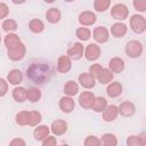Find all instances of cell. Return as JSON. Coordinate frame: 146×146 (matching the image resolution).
I'll return each instance as SVG.
<instances>
[{"mask_svg": "<svg viewBox=\"0 0 146 146\" xmlns=\"http://www.w3.org/2000/svg\"><path fill=\"white\" fill-rule=\"evenodd\" d=\"M130 27L136 34H141L146 31V18L143 15L135 14L130 17Z\"/></svg>", "mask_w": 146, "mask_h": 146, "instance_id": "obj_1", "label": "cell"}, {"mask_svg": "<svg viewBox=\"0 0 146 146\" xmlns=\"http://www.w3.org/2000/svg\"><path fill=\"white\" fill-rule=\"evenodd\" d=\"M143 44L137 41V40H130L127 44H125V48H124V51H125V55L130 58H138L141 56L143 54Z\"/></svg>", "mask_w": 146, "mask_h": 146, "instance_id": "obj_2", "label": "cell"}, {"mask_svg": "<svg viewBox=\"0 0 146 146\" xmlns=\"http://www.w3.org/2000/svg\"><path fill=\"white\" fill-rule=\"evenodd\" d=\"M111 15L116 21H124L129 16V9L124 3H115L111 9Z\"/></svg>", "mask_w": 146, "mask_h": 146, "instance_id": "obj_3", "label": "cell"}, {"mask_svg": "<svg viewBox=\"0 0 146 146\" xmlns=\"http://www.w3.org/2000/svg\"><path fill=\"white\" fill-rule=\"evenodd\" d=\"M84 54V46L82 44V42H74L66 51V56L71 59V60H79L82 58Z\"/></svg>", "mask_w": 146, "mask_h": 146, "instance_id": "obj_4", "label": "cell"}, {"mask_svg": "<svg viewBox=\"0 0 146 146\" xmlns=\"http://www.w3.org/2000/svg\"><path fill=\"white\" fill-rule=\"evenodd\" d=\"M100 54H102L100 47H99L97 43H90V44H88V46L84 48V54H83V56L86 57L87 60H89V62H95V60H97V59L100 57Z\"/></svg>", "mask_w": 146, "mask_h": 146, "instance_id": "obj_5", "label": "cell"}, {"mask_svg": "<svg viewBox=\"0 0 146 146\" xmlns=\"http://www.w3.org/2000/svg\"><path fill=\"white\" fill-rule=\"evenodd\" d=\"M25 54H26V47H25V44L23 42L19 43L14 49L7 50V56L13 62H19V60H22L24 58Z\"/></svg>", "mask_w": 146, "mask_h": 146, "instance_id": "obj_6", "label": "cell"}, {"mask_svg": "<svg viewBox=\"0 0 146 146\" xmlns=\"http://www.w3.org/2000/svg\"><path fill=\"white\" fill-rule=\"evenodd\" d=\"M95 95L94 92L91 91H82L80 95H79V105L83 108V110H90L92 104H94V100H95Z\"/></svg>", "mask_w": 146, "mask_h": 146, "instance_id": "obj_7", "label": "cell"}, {"mask_svg": "<svg viewBox=\"0 0 146 146\" xmlns=\"http://www.w3.org/2000/svg\"><path fill=\"white\" fill-rule=\"evenodd\" d=\"M92 38L97 43H105L108 41L110 31L105 26H97L92 31Z\"/></svg>", "mask_w": 146, "mask_h": 146, "instance_id": "obj_8", "label": "cell"}, {"mask_svg": "<svg viewBox=\"0 0 146 146\" xmlns=\"http://www.w3.org/2000/svg\"><path fill=\"white\" fill-rule=\"evenodd\" d=\"M78 21L79 23L82 25V26H90L92 24L96 23L97 21V16L94 11H90V10H84L82 13H80L79 17H78Z\"/></svg>", "mask_w": 146, "mask_h": 146, "instance_id": "obj_9", "label": "cell"}, {"mask_svg": "<svg viewBox=\"0 0 146 146\" xmlns=\"http://www.w3.org/2000/svg\"><path fill=\"white\" fill-rule=\"evenodd\" d=\"M117 111H119L120 115H122L124 117H130L136 113V106L132 102L125 100V102H122L117 106Z\"/></svg>", "mask_w": 146, "mask_h": 146, "instance_id": "obj_10", "label": "cell"}, {"mask_svg": "<svg viewBox=\"0 0 146 146\" xmlns=\"http://www.w3.org/2000/svg\"><path fill=\"white\" fill-rule=\"evenodd\" d=\"M50 131L55 136H62L67 131V122L62 119H57L51 122L50 125Z\"/></svg>", "mask_w": 146, "mask_h": 146, "instance_id": "obj_11", "label": "cell"}, {"mask_svg": "<svg viewBox=\"0 0 146 146\" xmlns=\"http://www.w3.org/2000/svg\"><path fill=\"white\" fill-rule=\"evenodd\" d=\"M124 60L121 58V57H113L110 59V63H108V70L113 73V74H119L121 72H123L124 70Z\"/></svg>", "mask_w": 146, "mask_h": 146, "instance_id": "obj_12", "label": "cell"}, {"mask_svg": "<svg viewBox=\"0 0 146 146\" xmlns=\"http://www.w3.org/2000/svg\"><path fill=\"white\" fill-rule=\"evenodd\" d=\"M78 82L84 89H92L96 84V79H94L88 72H84L78 76Z\"/></svg>", "mask_w": 146, "mask_h": 146, "instance_id": "obj_13", "label": "cell"}, {"mask_svg": "<svg viewBox=\"0 0 146 146\" xmlns=\"http://www.w3.org/2000/svg\"><path fill=\"white\" fill-rule=\"evenodd\" d=\"M122 91H123V87L119 81H112L106 87V92L111 98H116L121 96Z\"/></svg>", "mask_w": 146, "mask_h": 146, "instance_id": "obj_14", "label": "cell"}, {"mask_svg": "<svg viewBox=\"0 0 146 146\" xmlns=\"http://www.w3.org/2000/svg\"><path fill=\"white\" fill-rule=\"evenodd\" d=\"M58 106H59V108H60L62 112H64V113H71V112H73V110L75 107V102L73 100L72 97L64 96V97H62L59 99Z\"/></svg>", "mask_w": 146, "mask_h": 146, "instance_id": "obj_15", "label": "cell"}, {"mask_svg": "<svg viewBox=\"0 0 146 146\" xmlns=\"http://www.w3.org/2000/svg\"><path fill=\"white\" fill-rule=\"evenodd\" d=\"M102 113H103V120L105 122H113L119 115L117 106L116 105H107L106 108Z\"/></svg>", "mask_w": 146, "mask_h": 146, "instance_id": "obj_16", "label": "cell"}, {"mask_svg": "<svg viewBox=\"0 0 146 146\" xmlns=\"http://www.w3.org/2000/svg\"><path fill=\"white\" fill-rule=\"evenodd\" d=\"M50 133V128L46 124H41V125H36V128H34L33 130V137L36 141H42L44 138H47Z\"/></svg>", "mask_w": 146, "mask_h": 146, "instance_id": "obj_17", "label": "cell"}, {"mask_svg": "<svg viewBox=\"0 0 146 146\" xmlns=\"http://www.w3.org/2000/svg\"><path fill=\"white\" fill-rule=\"evenodd\" d=\"M128 32V26L122 22H116L111 26V34L115 38H123Z\"/></svg>", "mask_w": 146, "mask_h": 146, "instance_id": "obj_18", "label": "cell"}, {"mask_svg": "<svg viewBox=\"0 0 146 146\" xmlns=\"http://www.w3.org/2000/svg\"><path fill=\"white\" fill-rule=\"evenodd\" d=\"M72 68V60L66 56L63 55L57 60V71L59 73H67Z\"/></svg>", "mask_w": 146, "mask_h": 146, "instance_id": "obj_19", "label": "cell"}, {"mask_svg": "<svg viewBox=\"0 0 146 146\" xmlns=\"http://www.w3.org/2000/svg\"><path fill=\"white\" fill-rule=\"evenodd\" d=\"M62 18V13L58 8L56 7H51L47 10L46 13V19L48 23L50 24H57Z\"/></svg>", "mask_w": 146, "mask_h": 146, "instance_id": "obj_20", "label": "cell"}, {"mask_svg": "<svg viewBox=\"0 0 146 146\" xmlns=\"http://www.w3.org/2000/svg\"><path fill=\"white\" fill-rule=\"evenodd\" d=\"M5 47L7 48V50H10V49H14L15 47H17L19 43H22L21 41V38L15 34V33H8L6 36H5Z\"/></svg>", "mask_w": 146, "mask_h": 146, "instance_id": "obj_21", "label": "cell"}, {"mask_svg": "<svg viewBox=\"0 0 146 146\" xmlns=\"http://www.w3.org/2000/svg\"><path fill=\"white\" fill-rule=\"evenodd\" d=\"M22 81H23V73L17 68L9 71V73L7 74V82H9L13 86L17 87L19 83H22Z\"/></svg>", "mask_w": 146, "mask_h": 146, "instance_id": "obj_22", "label": "cell"}, {"mask_svg": "<svg viewBox=\"0 0 146 146\" xmlns=\"http://www.w3.org/2000/svg\"><path fill=\"white\" fill-rule=\"evenodd\" d=\"M63 91H64V94L66 96L73 97V96H75V95L79 94V84L75 81H73V80H70V81H67L65 83Z\"/></svg>", "mask_w": 146, "mask_h": 146, "instance_id": "obj_23", "label": "cell"}, {"mask_svg": "<svg viewBox=\"0 0 146 146\" xmlns=\"http://www.w3.org/2000/svg\"><path fill=\"white\" fill-rule=\"evenodd\" d=\"M26 99L31 103H38L41 99V90L36 87H30L26 89Z\"/></svg>", "mask_w": 146, "mask_h": 146, "instance_id": "obj_24", "label": "cell"}, {"mask_svg": "<svg viewBox=\"0 0 146 146\" xmlns=\"http://www.w3.org/2000/svg\"><path fill=\"white\" fill-rule=\"evenodd\" d=\"M100 146H117V138L114 133L106 132L100 137Z\"/></svg>", "mask_w": 146, "mask_h": 146, "instance_id": "obj_25", "label": "cell"}, {"mask_svg": "<svg viewBox=\"0 0 146 146\" xmlns=\"http://www.w3.org/2000/svg\"><path fill=\"white\" fill-rule=\"evenodd\" d=\"M113 78H114V74L107 67H103L102 72L99 73V75L97 78V81L102 84H108L110 82L113 81Z\"/></svg>", "mask_w": 146, "mask_h": 146, "instance_id": "obj_26", "label": "cell"}, {"mask_svg": "<svg viewBox=\"0 0 146 146\" xmlns=\"http://www.w3.org/2000/svg\"><path fill=\"white\" fill-rule=\"evenodd\" d=\"M29 30L35 34L41 33L44 30V23L39 18H33L29 22Z\"/></svg>", "mask_w": 146, "mask_h": 146, "instance_id": "obj_27", "label": "cell"}, {"mask_svg": "<svg viewBox=\"0 0 146 146\" xmlns=\"http://www.w3.org/2000/svg\"><path fill=\"white\" fill-rule=\"evenodd\" d=\"M107 105L108 104H107L106 98H104L102 96H98V97H95V100H94V104L91 106V110L94 112H96V113H100L106 108Z\"/></svg>", "mask_w": 146, "mask_h": 146, "instance_id": "obj_28", "label": "cell"}, {"mask_svg": "<svg viewBox=\"0 0 146 146\" xmlns=\"http://www.w3.org/2000/svg\"><path fill=\"white\" fill-rule=\"evenodd\" d=\"M13 98L17 103H23L26 100V89L24 87H15L13 89Z\"/></svg>", "mask_w": 146, "mask_h": 146, "instance_id": "obj_29", "label": "cell"}, {"mask_svg": "<svg viewBox=\"0 0 146 146\" xmlns=\"http://www.w3.org/2000/svg\"><path fill=\"white\" fill-rule=\"evenodd\" d=\"M15 121L21 127L29 125V122H30V111H21V112H18L16 114Z\"/></svg>", "mask_w": 146, "mask_h": 146, "instance_id": "obj_30", "label": "cell"}, {"mask_svg": "<svg viewBox=\"0 0 146 146\" xmlns=\"http://www.w3.org/2000/svg\"><path fill=\"white\" fill-rule=\"evenodd\" d=\"M75 36L80 40V41H88L90 38H91V31L88 29V27H84V26H81V27H78L76 31H75Z\"/></svg>", "mask_w": 146, "mask_h": 146, "instance_id": "obj_31", "label": "cell"}, {"mask_svg": "<svg viewBox=\"0 0 146 146\" xmlns=\"http://www.w3.org/2000/svg\"><path fill=\"white\" fill-rule=\"evenodd\" d=\"M1 27H2V30H3L5 32H7V33H11V32H14V31H16V30H17L18 24H17V22H16L15 19L7 18V19H5V21H3V23H2V25H1Z\"/></svg>", "mask_w": 146, "mask_h": 146, "instance_id": "obj_32", "label": "cell"}, {"mask_svg": "<svg viewBox=\"0 0 146 146\" xmlns=\"http://www.w3.org/2000/svg\"><path fill=\"white\" fill-rule=\"evenodd\" d=\"M111 6V0H95L94 1V9L97 13L106 11Z\"/></svg>", "mask_w": 146, "mask_h": 146, "instance_id": "obj_33", "label": "cell"}, {"mask_svg": "<svg viewBox=\"0 0 146 146\" xmlns=\"http://www.w3.org/2000/svg\"><path fill=\"white\" fill-rule=\"evenodd\" d=\"M42 120V115L39 111H30V122L29 125L31 127H36L40 124Z\"/></svg>", "mask_w": 146, "mask_h": 146, "instance_id": "obj_34", "label": "cell"}, {"mask_svg": "<svg viewBox=\"0 0 146 146\" xmlns=\"http://www.w3.org/2000/svg\"><path fill=\"white\" fill-rule=\"evenodd\" d=\"M127 145L128 146H146L139 138V136L131 135L127 138Z\"/></svg>", "mask_w": 146, "mask_h": 146, "instance_id": "obj_35", "label": "cell"}, {"mask_svg": "<svg viewBox=\"0 0 146 146\" xmlns=\"http://www.w3.org/2000/svg\"><path fill=\"white\" fill-rule=\"evenodd\" d=\"M102 70H103V66H102L100 64H98V63H95V64H92V65L89 67V72H88V73H89L94 79L97 80V78H98L99 73L102 72Z\"/></svg>", "mask_w": 146, "mask_h": 146, "instance_id": "obj_36", "label": "cell"}, {"mask_svg": "<svg viewBox=\"0 0 146 146\" xmlns=\"http://www.w3.org/2000/svg\"><path fill=\"white\" fill-rule=\"evenodd\" d=\"M83 146H100V140L96 136H88L83 141Z\"/></svg>", "mask_w": 146, "mask_h": 146, "instance_id": "obj_37", "label": "cell"}, {"mask_svg": "<svg viewBox=\"0 0 146 146\" xmlns=\"http://www.w3.org/2000/svg\"><path fill=\"white\" fill-rule=\"evenodd\" d=\"M132 5L137 11H139V13L146 11V0H133Z\"/></svg>", "mask_w": 146, "mask_h": 146, "instance_id": "obj_38", "label": "cell"}, {"mask_svg": "<svg viewBox=\"0 0 146 146\" xmlns=\"http://www.w3.org/2000/svg\"><path fill=\"white\" fill-rule=\"evenodd\" d=\"M41 143H42L41 146H57V139L55 136H48Z\"/></svg>", "mask_w": 146, "mask_h": 146, "instance_id": "obj_39", "label": "cell"}, {"mask_svg": "<svg viewBox=\"0 0 146 146\" xmlns=\"http://www.w3.org/2000/svg\"><path fill=\"white\" fill-rule=\"evenodd\" d=\"M9 14V8L7 6V3L5 2H0V19H3L8 16Z\"/></svg>", "mask_w": 146, "mask_h": 146, "instance_id": "obj_40", "label": "cell"}, {"mask_svg": "<svg viewBox=\"0 0 146 146\" xmlns=\"http://www.w3.org/2000/svg\"><path fill=\"white\" fill-rule=\"evenodd\" d=\"M7 91H8V82L5 79L0 78V97H3L7 94Z\"/></svg>", "mask_w": 146, "mask_h": 146, "instance_id": "obj_41", "label": "cell"}, {"mask_svg": "<svg viewBox=\"0 0 146 146\" xmlns=\"http://www.w3.org/2000/svg\"><path fill=\"white\" fill-rule=\"evenodd\" d=\"M9 146H26V143H25V140L23 138L17 137V138H14V139L10 140Z\"/></svg>", "mask_w": 146, "mask_h": 146, "instance_id": "obj_42", "label": "cell"}, {"mask_svg": "<svg viewBox=\"0 0 146 146\" xmlns=\"http://www.w3.org/2000/svg\"><path fill=\"white\" fill-rule=\"evenodd\" d=\"M13 2H14V3H24L25 1H24V0H22V1H16V0H13Z\"/></svg>", "mask_w": 146, "mask_h": 146, "instance_id": "obj_43", "label": "cell"}, {"mask_svg": "<svg viewBox=\"0 0 146 146\" xmlns=\"http://www.w3.org/2000/svg\"><path fill=\"white\" fill-rule=\"evenodd\" d=\"M57 146H68L67 144H62V145H57Z\"/></svg>", "mask_w": 146, "mask_h": 146, "instance_id": "obj_44", "label": "cell"}, {"mask_svg": "<svg viewBox=\"0 0 146 146\" xmlns=\"http://www.w3.org/2000/svg\"><path fill=\"white\" fill-rule=\"evenodd\" d=\"M0 43H1V34H0Z\"/></svg>", "mask_w": 146, "mask_h": 146, "instance_id": "obj_45", "label": "cell"}]
</instances>
